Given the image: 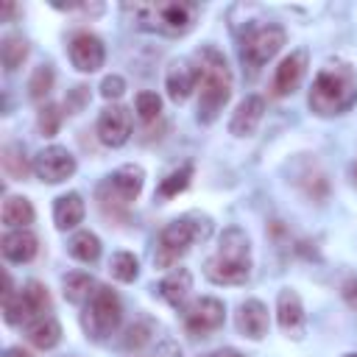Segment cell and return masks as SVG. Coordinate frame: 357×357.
<instances>
[{"label": "cell", "instance_id": "11", "mask_svg": "<svg viewBox=\"0 0 357 357\" xmlns=\"http://www.w3.org/2000/svg\"><path fill=\"white\" fill-rule=\"evenodd\" d=\"M131 137V112L120 103H112L98 117V139L109 148L126 145Z\"/></svg>", "mask_w": 357, "mask_h": 357}, {"label": "cell", "instance_id": "26", "mask_svg": "<svg viewBox=\"0 0 357 357\" xmlns=\"http://www.w3.org/2000/svg\"><path fill=\"white\" fill-rule=\"evenodd\" d=\"M0 59H3L6 73H14L28 59V42L22 36H17V33H8L3 39V45H0Z\"/></svg>", "mask_w": 357, "mask_h": 357}, {"label": "cell", "instance_id": "15", "mask_svg": "<svg viewBox=\"0 0 357 357\" xmlns=\"http://www.w3.org/2000/svg\"><path fill=\"white\" fill-rule=\"evenodd\" d=\"M304 73H307V50H296L287 59H282V64L276 67V75H273V95L296 92Z\"/></svg>", "mask_w": 357, "mask_h": 357}, {"label": "cell", "instance_id": "21", "mask_svg": "<svg viewBox=\"0 0 357 357\" xmlns=\"http://www.w3.org/2000/svg\"><path fill=\"white\" fill-rule=\"evenodd\" d=\"M190 290H192V273H190L187 268H176V271H170V273L159 282V296H162L167 304H173V307H181V304L187 301Z\"/></svg>", "mask_w": 357, "mask_h": 357}, {"label": "cell", "instance_id": "27", "mask_svg": "<svg viewBox=\"0 0 357 357\" xmlns=\"http://www.w3.org/2000/svg\"><path fill=\"white\" fill-rule=\"evenodd\" d=\"M190 178H192V162H184L178 165L176 170H170L162 181H159V198H173L178 192H184L190 187Z\"/></svg>", "mask_w": 357, "mask_h": 357}, {"label": "cell", "instance_id": "8", "mask_svg": "<svg viewBox=\"0 0 357 357\" xmlns=\"http://www.w3.org/2000/svg\"><path fill=\"white\" fill-rule=\"evenodd\" d=\"M284 39H287V36H284V28H282V25H273V22L248 28L245 36H243V45H240L243 61H245L251 70L262 67L265 61H271V59L282 50Z\"/></svg>", "mask_w": 357, "mask_h": 357}, {"label": "cell", "instance_id": "36", "mask_svg": "<svg viewBox=\"0 0 357 357\" xmlns=\"http://www.w3.org/2000/svg\"><path fill=\"white\" fill-rule=\"evenodd\" d=\"M201 357H243V354H237L234 349H218V351H209V354H201Z\"/></svg>", "mask_w": 357, "mask_h": 357}, {"label": "cell", "instance_id": "37", "mask_svg": "<svg viewBox=\"0 0 357 357\" xmlns=\"http://www.w3.org/2000/svg\"><path fill=\"white\" fill-rule=\"evenodd\" d=\"M3 357H31V354H28V351H22L20 346H11V349H6V351H3Z\"/></svg>", "mask_w": 357, "mask_h": 357}, {"label": "cell", "instance_id": "34", "mask_svg": "<svg viewBox=\"0 0 357 357\" xmlns=\"http://www.w3.org/2000/svg\"><path fill=\"white\" fill-rule=\"evenodd\" d=\"M123 92H126V81H123L120 75H106V78H103V84H100V95H103L106 100H117Z\"/></svg>", "mask_w": 357, "mask_h": 357}, {"label": "cell", "instance_id": "39", "mask_svg": "<svg viewBox=\"0 0 357 357\" xmlns=\"http://www.w3.org/2000/svg\"><path fill=\"white\" fill-rule=\"evenodd\" d=\"M346 357H357V354H346Z\"/></svg>", "mask_w": 357, "mask_h": 357}, {"label": "cell", "instance_id": "24", "mask_svg": "<svg viewBox=\"0 0 357 357\" xmlns=\"http://www.w3.org/2000/svg\"><path fill=\"white\" fill-rule=\"evenodd\" d=\"M67 251L78 262H95L100 257V240L92 231H75L67 243Z\"/></svg>", "mask_w": 357, "mask_h": 357}, {"label": "cell", "instance_id": "31", "mask_svg": "<svg viewBox=\"0 0 357 357\" xmlns=\"http://www.w3.org/2000/svg\"><path fill=\"white\" fill-rule=\"evenodd\" d=\"M134 103H137V114H139V120H145V123L156 120L159 112H162V98H159L156 92H139Z\"/></svg>", "mask_w": 357, "mask_h": 357}, {"label": "cell", "instance_id": "23", "mask_svg": "<svg viewBox=\"0 0 357 357\" xmlns=\"http://www.w3.org/2000/svg\"><path fill=\"white\" fill-rule=\"evenodd\" d=\"M98 290V282L89 276V273H67L64 279V298L70 304H86Z\"/></svg>", "mask_w": 357, "mask_h": 357}, {"label": "cell", "instance_id": "13", "mask_svg": "<svg viewBox=\"0 0 357 357\" xmlns=\"http://www.w3.org/2000/svg\"><path fill=\"white\" fill-rule=\"evenodd\" d=\"M103 59H106V50H103V42L95 36V33H75L70 39V61L75 70L81 73H95L103 67Z\"/></svg>", "mask_w": 357, "mask_h": 357}, {"label": "cell", "instance_id": "30", "mask_svg": "<svg viewBox=\"0 0 357 357\" xmlns=\"http://www.w3.org/2000/svg\"><path fill=\"white\" fill-rule=\"evenodd\" d=\"M50 89H53V70H50V64H42L33 70V75L28 81V95L33 100H45L50 95Z\"/></svg>", "mask_w": 357, "mask_h": 357}, {"label": "cell", "instance_id": "2", "mask_svg": "<svg viewBox=\"0 0 357 357\" xmlns=\"http://www.w3.org/2000/svg\"><path fill=\"white\" fill-rule=\"evenodd\" d=\"M198 64V120L212 123L231 98V73L220 50L204 45L195 59Z\"/></svg>", "mask_w": 357, "mask_h": 357}, {"label": "cell", "instance_id": "7", "mask_svg": "<svg viewBox=\"0 0 357 357\" xmlns=\"http://www.w3.org/2000/svg\"><path fill=\"white\" fill-rule=\"evenodd\" d=\"M142 181H145V173H142L139 165H123V167H117V170L98 187V201H100V206H103L106 212H109V206H112V212H126L128 204L139 195Z\"/></svg>", "mask_w": 357, "mask_h": 357}, {"label": "cell", "instance_id": "22", "mask_svg": "<svg viewBox=\"0 0 357 357\" xmlns=\"http://www.w3.org/2000/svg\"><path fill=\"white\" fill-rule=\"evenodd\" d=\"M3 223L11 226V229H25L28 223H33V206L28 198L22 195H8L3 201V212H0Z\"/></svg>", "mask_w": 357, "mask_h": 357}, {"label": "cell", "instance_id": "1", "mask_svg": "<svg viewBox=\"0 0 357 357\" xmlns=\"http://www.w3.org/2000/svg\"><path fill=\"white\" fill-rule=\"evenodd\" d=\"M310 109L318 117H335L349 112L357 103V73L349 61H329L318 70L310 95H307Z\"/></svg>", "mask_w": 357, "mask_h": 357}, {"label": "cell", "instance_id": "17", "mask_svg": "<svg viewBox=\"0 0 357 357\" xmlns=\"http://www.w3.org/2000/svg\"><path fill=\"white\" fill-rule=\"evenodd\" d=\"M262 114H265V100H262L259 95H248V98L234 109L231 123H229V131H231L234 137H248V134L257 131Z\"/></svg>", "mask_w": 357, "mask_h": 357}, {"label": "cell", "instance_id": "35", "mask_svg": "<svg viewBox=\"0 0 357 357\" xmlns=\"http://www.w3.org/2000/svg\"><path fill=\"white\" fill-rule=\"evenodd\" d=\"M340 293H343V301L357 312V276H354V279H349V282H343Z\"/></svg>", "mask_w": 357, "mask_h": 357}, {"label": "cell", "instance_id": "25", "mask_svg": "<svg viewBox=\"0 0 357 357\" xmlns=\"http://www.w3.org/2000/svg\"><path fill=\"white\" fill-rule=\"evenodd\" d=\"M20 293H22V301H25L28 321L36 318V315H47V312H50V293H47L45 284H39V282H28Z\"/></svg>", "mask_w": 357, "mask_h": 357}, {"label": "cell", "instance_id": "28", "mask_svg": "<svg viewBox=\"0 0 357 357\" xmlns=\"http://www.w3.org/2000/svg\"><path fill=\"white\" fill-rule=\"evenodd\" d=\"M3 170L11 176V178H25L28 176V159H25V151H22V145H17V142H8V145H3Z\"/></svg>", "mask_w": 357, "mask_h": 357}, {"label": "cell", "instance_id": "9", "mask_svg": "<svg viewBox=\"0 0 357 357\" xmlns=\"http://www.w3.org/2000/svg\"><path fill=\"white\" fill-rule=\"evenodd\" d=\"M226 321V307L223 301L212 298V296H201L195 301H190L184 310H181V324L190 335H209L215 329H220Z\"/></svg>", "mask_w": 357, "mask_h": 357}, {"label": "cell", "instance_id": "29", "mask_svg": "<svg viewBox=\"0 0 357 357\" xmlns=\"http://www.w3.org/2000/svg\"><path fill=\"white\" fill-rule=\"evenodd\" d=\"M109 271L117 282H134L139 276V259L131 251H117L109 262Z\"/></svg>", "mask_w": 357, "mask_h": 357}, {"label": "cell", "instance_id": "3", "mask_svg": "<svg viewBox=\"0 0 357 357\" xmlns=\"http://www.w3.org/2000/svg\"><path fill=\"white\" fill-rule=\"evenodd\" d=\"M204 273L215 284H243L251 276V243L248 234L237 226H229L220 234V243L212 257L204 262Z\"/></svg>", "mask_w": 357, "mask_h": 357}, {"label": "cell", "instance_id": "38", "mask_svg": "<svg viewBox=\"0 0 357 357\" xmlns=\"http://www.w3.org/2000/svg\"><path fill=\"white\" fill-rule=\"evenodd\" d=\"M351 181L357 184V156H354V162H351Z\"/></svg>", "mask_w": 357, "mask_h": 357}, {"label": "cell", "instance_id": "19", "mask_svg": "<svg viewBox=\"0 0 357 357\" xmlns=\"http://www.w3.org/2000/svg\"><path fill=\"white\" fill-rule=\"evenodd\" d=\"M25 337L36 349H53L61 340V326L50 312L47 315H36V318H31L25 324Z\"/></svg>", "mask_w": 357, "mask_h": 357}, {"label": "cell", "instance_id": "5", "mask_svg": "<svg viewBox=\"0 0 357 357\" xmlns=\"http://www.w3.org/2000/svg\"><path fill=\"white\" fill-rule=\"evenodd\" d=\"M209 234H212V220L206 215L190 212V215H181V218L170 220L159 231V240H156V257H153L156 265L159 268L176 265L195 243H204Z\"/></svg>", "mask_w": 357, "mask_h": 357}, {"label": "cell", "instance_id": "10", "mask_svg": "<svg viewBox=\"0 0 357 357\" xmlns=\"http://www.w3.org/2000/svg\"><path fill=\"white\" fill-rule=\"evenodd\" d=\"M31 170L36 173V178L47 184H59L75 173V156L61 145H47L33 156Z\"/></svg>", "mask_w": 357, "mask_h": 357}, {"label": "cell", "instance_id": "4", "mask_svg": "<svg viewBox=\"0 0 357 357\" xmlns=\"http://www.w3.org/2000/svg\"><path fill=\"white\" fill-rule=\"evenodd\" d=\"M126 11L134 17L137 28L162 33V36H184L195 20H198V3L187 0H156V3H134L126 6Z\"/></svg>", "mask_w": 357, "mask_h": 357}, {"label": "cell", "instance_id": "6", "mask_svg": "<svg viewBox=\"0 0 357 357\" xmlns=\"http://www.w3.org/2000/svg\"><path fill=\"white\" fill-rule=\"evenodd\" d=\"M120 318H123V304H120L117 293L106 284H98L95 296L86 301L84 315H81V326H84L86 337L106 340L120 326Z\"/></svg>", "mask_w": 357, "mask_h": 357}, {"label": "cell", "instance_id": "16", "mask_svg": "<svg viewBox=\"0 0 357 357\" xmlns=\"http://www.w3.org/2000/svg\"><path fill=\"white\" fill-rule=\"evenodd\" d=\"M0 248H3V257L8 262H31L39 251V240L28 229H11V231L3 234Z\"/></svg>", "mask_w": 357, "mask_h": 357}, {"label": "cell", "instance_id": "14", "mask_svg": "<svg viewBox=\"0 0 357 357\" xmlns=\"http://www.w3.org/2000/svg\"><path fill=\"white\" fill-rule=\"evenodd\" d=\"M165 89H167L170 100H176V103L187 100L192 95V89H198V64L190 59L173 61L165 75Z\"/></svg>", "mask_w": 357, "mask_h": 357}, {"label": "cell", "instance_id": "32", "mask_svg": "<svg viewBox=\"0 0 357 357\" xmlns=\"http://www.w3.org/2000/svg\"><path fill=\"white\" fill-rule=\"evenodd\" d=\"M61 120H64V112H61L56 103H47V106L39 109V131H42L45 137H53V134L59 131Z\"/></svg>", "mask_w": 357, "mask_h": 357}, {"label": "cell", "instance_id": "20", "mask_svg": "<svg viewBox=\"0 0 357 357\" xmlns=\"http://www.w3.org/2000/svg\"><path fill=\"white\" fill-rule=\"evenodd\" d=\"M84 198L78 192H67V195H59L56 204H53V220H56V229L59 231H67V229H75L81 220H84Z\"/></svg>", "mask_w": 357, "mask_h": 357}, {"label": "cell", "instance_id": "12", "mask_svg": "<svg viewBox=\"0 0 357 357\" xmlns=\"http://www.w3.org/2000/svg\"><path fill=\"white\" fill-rule=\"evenodd\" d=\"M276 321L282 326V332L287 337H296L301 340L304 332H307V315H304V307H301V298L296 290H282L279 298H276Z\"/></svg>", "mask_w": 357, "mask_h": 357}, {"label": "cell", "instance_id": "33", "mask_svg": "<svg viewBox=\"0 0 357 357\" xmlns=\"http://www.w3.org/2000/svg\"><path fill=\"white\" fill-rule=\"evenodd\" d=\"M151 332H153V326L148 324V321H139V324H134V326H128V332H126V337H123V349H139V346H145L148 340H151Z\"/></svg>", "mask_w": 357, "mask_h": 357}, {"label": "cell", "instance_id": "18", "mask_svg": "<svg viewBox=\"0 0 357 357\" xmlns=\"http://www.w3.org/2000/svg\"><path fill=\"white\" fill-rule=\"evenodd\" d=\"M237 329L251 340L265 337V332H268V307L259 298L243 301L240 310H237Z\"/></svg>", "mask_w": 357, "mask_h": 357}]
</instances>
